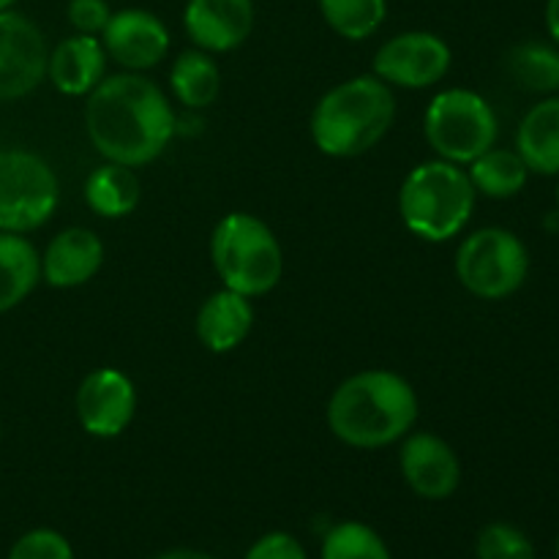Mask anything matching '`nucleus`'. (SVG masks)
<instances>
[{
	"label": "nucleus",
	"instance_id": "1",
	"mask_svg": "<svg viewBox=\"0 0 559 559\" xmlns=\"http://www.w3.org/2000/svg\"><path fill=\"white\" fill-rule=\"evenodd\" d=\"M85 131L104 162L145 167L167 151L175 112L156 82L136 71L104 76L85 96Z\"/></svg>",
	"mask_w": 559,
	"mask_h": 559
},
{
	"label": "nucleus",
	"instance_id": "2",
	"mask_svg": "<svg viewBox=\"0 0 559 559\" xmlns=\"http://www.w3.org/2000/svg\"><path fill=\"white\" fill-rule=\"evenodd\" d=\"M418 393L402 374L366 369L347 377L328 399V429L338 442L358 451L402 442L418 420Z\"/></svg>",
	"mask_w": 559,
	"mask_h": 559
},
{
	"label": "nucleus",
	"instance_id": "3",
	"mask_svg": "<svg viewBox=\"0 0 559 559\" xmlns=\"http://www.w3.org/2000/svg\"><path fill=\"white\" fill-rule=\"evenodd\" d=\"M396 120V96L388 82L360 74L333 85L311 109V140L331 158H355L380 145Z\"/></svg>",
	"mask_w": 559,
	"mask_h": 559
},
{
	"label": "nucleus",
	"instance_id": "4",
	"mask_svg": "<svg viewBox=\"0 0 559 559\" xmlns=\"http://www.w3.org/2000/svg\"><path fill=\"white\" fill-rule=\"evenodd\" d=\"M478 191L467 169L445 158H429L409 169L399 189V216L415 238L448 243L467 229Z\"/></svg>",
	"mask_w": 559,
	"mask_h": 559
},
{
	"label": "nucleus",
	"instance_id": "5",
	"mask_svg": "<svg viewBox=\"0 0 559 559\" xmlns=\"http://www.w3.org/2000/svg\"><path fill=\"white\" fill-rule=\"evenodd\" d=\"M213 271L222 287L246 298L273 293L284 276V251L273 229L251 213H227L211 235Z\"/></svg>",
	"mask_w": 559,
	"mask_h": 559
},
{
	"label": "nucleus",
	"instance_id": "6",
	"mask_svg": "<svg viewBox=\"0 0 559 559\" xmlns=\"http://www.w3.org/2000/svg\"><path fill=\"white\" fill-rule=\"evenodd\" d=\"M424 136L437 158L467 167L469 162L497 145L500 120L480 93L448 87L437 93L424 115Z\"/></svg>",
	"mask_w": 559,
	"mask_h": 559
},
{
	"label": "nucleus",
	"instance_id": "7",
	"mask_svg": "<svg viewBox=\"0 0 559 559\" xmlns=\"http://www.w3.org/2000/svg\"><path fill=\"white\" fill-rule=\"evenodd\" d=\"M530 251L516 233L484 227L469 233L456 249V276L480 300H506L524 287Z\"/></svg>",
	"mask_w": 559,
	"mask_h": 559
},
{
	"label": "nucleus",
	"instance_id": "8",
	"mask_svg": "<svg viewBox=\"0 0 559 559\" xmlns=\"http://www.w3.org/2000/svg\"><path fill=\"white\" fill-rule=\"evenodd\" d=\"M58 205L60 180L47 158L25 147H0V233H36Z\"/></svg>",
	"mask_w": 559,
	"mask_h": 559
},
{
	"label": "nucleus",
	"instance_id": "9",
	"mask_svg": "<svg viewBox=\"0 0 559 559\" xmlns=\"http://www.w3.org/2000/svg\"><path fill=\"white\" fill-rule=\"evenodd\" d=\"M453 49L431 31H404L388 38L371 60V74L391 87L424 91L448 76Z\"/></svg>",
	"mask_w": 559,
	"mask_h": 559
},
{
	"label": "nucleus",
	"instance_id": "10",
	"mask_svg": "<svg viewBox=\"0 0 559 559\" xmlns=\"http://www.w3.org/2000/svg\"><path fill=\"white\" fill-rule=\"evenodd\" d=\"M47 60L41 27L14 9L0 11V102L31 96L47 80Z\"/></svg>",
	"mask_w": 559,
	"mask_h": 559
},
{
	"label": "nucleus",
	"instance_id": "11",
	"mask_svg": "<svg viewBox=\"0 0 559 559\" xmlns=\"http://www.w3.org/2000/svg\"><path fill=\"white\" fill-rule=\"evenodd\" d=\"M76 420L96 440H115L136 415V388L126 371L102 366L82 377L76 388Z\"/></svg>",
	"mask_w": 559,
	"mask_h": 559
},
{
	"label": "nucleus",
	"instance_id": "12",
	"mask_svg": "<svg viewBox=\"0 0 559 559\" xmlns=\"http://www.w3.org/2000/svg\"><path fill=\"white\" fill-rule=\"evenodd\" d=\"M399 469L409 491L429 502L448 500L462 484V462L456 451L435 431H409L404 437Z\"/></svg>",
	"mask_w": 559,
	"mask_h": 559
},
{
	"label": "nucleus",
	"instance_id": "13",
	"mask_svg": "<svg viewBox=\"0 0 559 559\" xmlns=\"http://www.w3.org/2000/svg\"><path fill=\"white\" fill-rule=\"evenodd\" d=\"M104 52L109 60L123 66L126 71L156 69L169 55V27L162 16L147 9H120L112 11L102 36Z\"/></svg>",
	"mask_w": 559,
	"mask_h": 559
},
{
	"label": "nucleus",
	"instance_id": "14",
	"mask_svg": "<svg viewBox=\"0 0 559 559\" xmlns=\"http://www.w3.org/2000/svg\"><path fill=\"white\" fill-rule=\"evenodd\" d=\"M254 25V0H186L183 31L202 52L224 55L243 47Z\"/></svg>",
	"mask_w": 559,
	"mask_h": 559
},
{
	"label": "nucleus",
	"instance_id": "15",
	"mask_svg": "<svg viewBox=\"0 0 559 559\" xmlns=\"http://www.w3.org/2000/svg\"><path fill=\"white\" fill-rule=\"evenodd\" d=\"M104 265V240L87 227L55 235L41 254V282L55 289H74L96 278Z\"/></svg>",
	"mask_w": 559,
	"mask_h": 559
},
{
	"label": "nucleus",
	"instance_id": "16",
	"mask_svg": "<svg viewBox=\"0 0 559 559\" xmlns=\"http://www.w3.org/2000/svg\"><path fill=\"white\" fill-rule=\"evenodd\" d=\"M107 60L102 38L74 33L49 49L47 80L63 96H91L98 82L107 76Z\"/></svg>",
	"mask_w": 559,
	"mask_h": 559
},
{
	"label": "nucleus",
	"instance_id": "17",
	"mask_svg": "<svg viewBox=\"0 0 559 559\" xmlns=\"http://www.w3.org/2000/svg\"><path fill=\"white\" fill-rule=\"evenodd\" d=\"M254 328V304L235 289L222 287L207 295L197 311V338L213 355H227L249 338Z\"/></svg>",
	"mask_w": 559,
	"mask_h": 559
},
{
	"label": "nucleus",
	"instance_id": "18",
	"mask_svg": "<svg viewBox=\"0 0 559 559\" xmlns=\"http://www.w3.org/2000/svg\"><path fill=\"white\" fill-rule=\"evenodd\" d=\"M516 153L530 173L559 175V96H546L527 109L516 129Z\"/></svg>",
	"mask_w": 559,
	"mask_h": 559
},
{
	"label": "nucleus",
	"instance_id": "19",
	"mask_svg": "<svg viewBox=\"0 0 559 559\" xmlns=\"http://www.w3.org/2000/svg\"><path fill=\"white\" fill-rule=\"evenodd\" d=\"M41 282V254L25 235L0 233V314L31 298Z\"/></svg>",
	"mask_w": 559,
	"mask_h": 559
},
{
	"label": "nucleus",
	"instance_id": "20",
	"mask_svg": "<svg viewBox=\"0 0 559 559\" xmlns=\"http://www.w3.org/2000/svg\"><path fill=\"white\" fill-rule=\"evenodd\" d=\"M142 200V183L134 167L104 162L85 180V202L96 216L126 218Z\"/></svg>",
	"mask_w": 559,
	"mask_h": 559
},
{
	"label": "nucleus",
	"instance_id": "21",
	"mask_svg": "<svg viewBox=\"0 0 559 559\" xmlns=\"http://www.w3.org/2000/svg\"><path fill=\"white\" fill-rule=\"evenodd\" d=\"M169 91L186 109H207L222 91V71L211 52L186 49L169 69Z\"/></svg>",
	"mask_w": 559,
	"mask_h": 559
},
{
	"label": "nucleus",
	"instance_id": "22",
	"mask_svg": "<svg viewBox=\"0 0 559 559\" xmlns=\"http://www.w3.org/2000/svg\"><path fill=\"white\" fill-rule=\"evenodd\" d=\"M464 169H467L475 191L489 197V200H511L530 180V169L524 164V158L516 151H508V147L497 145L480 153Z\"/></svg>",
	"mask_w": 559,
	"mask_h": 559
},
{
	"label": "nucleus",
	"instance_id": "23",
	"mask_svg": "<svg viewBox=\"0 0 559 559\" xmlns=\"http://www.w3.org/2000/svg\"><path fill=\"white\" fill-rule=\"evenodd\" d=\"M506 71L522 91L538 96L559 93V47L546 41H522L506 55Z\"/></svg>",
	"mask_w": 559,
	"mask_h": 559
},
{
	"label": "nucleus",
	"instance_id": "24",
	"mask_svg": "<svg viewBox=\"0 0 559 559\" xmlns=\"http://www.w3.org/2000/svg\"><path fill=\"white\" fill-rule=\"evenodd\" d=\"M325 25L347 41H366L388 20V0H317Z\"/></svg>",
	"mask_w": 559,
	"mask_h": 559
},
{
	"label": "nucleus",
	"instance_id": "25",
	"mask_svg": "<svg viewBox=\"0 0 559 559\" xmlns=\"http://www.w3.org/2000/svg\"><path fill=\"white\" fill-rule=\"evenodd\" d=\"M320 559H393L377 530L364 522H342L322 538Z\"/></svg>",
	"mask_w": 559,
	"mask_h": 559
},
{
	"label": "nucleus",
	"instance_id": "26",
	"mask_svg": "<svg viewBox=\"0 0 559 559\" xmlns=\"http://www.w3.org/2000/svg\"><path fill=\"white\" fill-rule=\"evenodd\" d=\"M478 559H538L535 546L527 535L508 522L486 524L475 540Z\"/></svg>",
	"mask_w": 559,
	"mask_h": 559
},
{
	"label": "nucleus",
	"instance_id": "27",
	"mask_svg": "<svg viewBox=\"0 0 559 559\" xmlns=\"http://www.w3.org/2000/svg\"><path fill=\"white\" fill-rule=\"evenodd\" d=\"M5 559H74V549L58 530L38 527L20 535Z\"/></svg>",
	"mask_w": 559,
	"mask_h": 559
},
{
	"label": "nucleus",
	"instance_id": "28",
	"mask_svg": "<svg viewBox=\"0 0 559 559\" xmlns=\"http://www.w3.org/2000/svg\"><path fill=\"white\" fill-rule=\"evenodd\" d=\"M66 16H69V25L74 27V33L102 36L109 16H112V9H109L107 0H69Z\"/></svg>",
	"mask_w": 559,
	"mask_h": 559
},
{
	"label": "nucleus",
	"instance_id": "29",
	"mask_svg": "<svg viewBox=\"0 0 559 559\" xmlns=\"http://www.w3.org/2000/svg\"><path fill=\"white\" fill-rule=\"evenodd\" d=\"M243 559H309V557H306L304 544H300L295 535L276 530V533H267L262 535V538H257L254 544H251V549L246 551Z\"/></svg>",
	"mask_w": 559,
	"mask_h": 559
},
{
	"label": "nucleus",
	"instance_id": "30",
	"mask_svg": "<svg viewBox=\"0 0 559 559\" xmlns=\"http://www.w3.org/2000/svg\"><path fill=\"white\" fill-rule=\"evenodd\" d=\"M544 20H546V31H549L551 41L559 47V0H546Z\"/></svg>",
	"mask_w": 559,
	"mask_h": 559
},
{
	"label": "nucleus",
	"instance_id": "31",
	"mask_svg": "<svg viewBox=\"0 0 559 559\" xmlns=\"http://www.w3.org/2000/svg\"><path fill=\"white\" fill-rule=\"evenodd\" d=\"M153 559H218V557L207 555V551H200V549H169V551H162V555H156Z\"/></svg>",
	"mask_w": 559,
	"mask_h": 559
},
{
	"label": "nucleus",
	"instance_id": "32",
	"mask_svg": "<svg viewBox=\"0 0 559 559\" xmlns=\"http://www.w3.org/2000/svg\"><path fill=\"white\" fill-rule=\"evenodd\" d=\"M16 5V0H0V11H5V9H14Z\"/></svg>",
	"mask_w": 559,
	"mask_h": 559
},
{
	"label": "nucleus",
	"instance_id": "33",
	"mask_svg": "<svg viewBox=\"0 0 559 559\" xmlns=\"http://www.w3.org/2000/svg\"><path fill=\"white\" fill-rule=\"evenodd\" d=\"M557 213H559V186H557Z\"/></svg>",
	"mask_w": 559,
	"mask_h": 559
},
{
	"label": "nucleus",
	"instance_id": "34",
	"mask_svg": "<svg viewBox=\"0 0 559 559\" xmlns=\"http://www.w3.org/2000/svg\"><path fill=\"white\" fill-rule=\"evenodd\" d=\"M557 557H559V538H557Z\"/></svg>",
	"mask_w": 559,
	"mask_h": 559
}]
</instances>
